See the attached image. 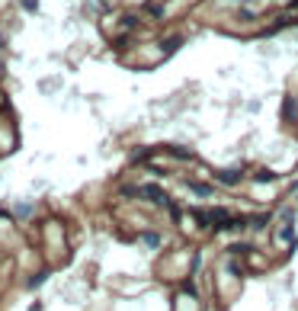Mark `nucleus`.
Wrapping results in <instances>:
<instances>
[{"mask_svg":"<svg viewBox=\"0 0 298 311\" xmlns=\"http://www.w3.org/2000/svg\"><path fill=\"white\" fill-rule=\"evenodd\" d=\"M189 189H193V193H196L199 199H212V196H215V189L205 186V183H189Z\"/></svg>","mask_w":298,"mask_h":311,"instance_id":"obj_2","label":"nucleus"},{"mask_svg":"<svg viewBox=\"0 0 298 311\" xmlns=\"http://www.w3.org/2000/svg\"><path fill=\"white\" fill-rule=\"evenodd\" d=\"M141 241H145L148 247H161V237H157V234H145V237H141Z\"/></svg>","mask_w":298,"mask_h":311,"instance_id":"obj_4","label":"nucleus"},{"mask_svg":"<svg viewBox=\"0 0 298 311\" xmlns=\"http://www.w3.org/2000/svg\"><path fill=\"white\" fill-rule=\"evenodd\" d=\"M285 119H295V100H285Z\"/></svg>","mask_w":298,"mask_h":311,"instance_id":"obj_5","label":"nucleus"},{"mask_svg":"<svg viewBox=\"0 0 298 311\" xmlns=\"http://www.w3.org/2000/svg\"><path fill=\"white\" fill-rule=\"evenodd\" d=\"M0 77H4V64H0Z\"/></svg>","mask_w":298,"mask_h":311,"instance_id":"obj_9","label":"nucleus"},{"mask_svg":"<svg viewBox=\"0 0 298 311\" xmlns=\"http://www.w3.org/2000/svg\"><path fill=\"white\" fill-rule=\"evenodd\" d=\"M282 244H295V234H292L289 228H285V231H282Z\"/></svg>","mask_w":298,"mask_h":311,"instance_id":"obj_8","label":"nucleus"},{"mask_svg":"<svg viewBox=\"0 0 298 311\" xmlns=\"http://www.w3.org/2000/svg\"><path fill=\"white\" fill-rule=\"evenodd\" d=\"M266 221H269V215H257V218H254V228H263Z\"/></svg>","mask_w":298,"mask_h":311,"instance_id":"obj_7","label":"nucleus"},{"mask_svg":"<svg viewBox=\"0 0 298 311\" xmlns=\"http://www.w3.org/2000/svg\"><path fill=\"white\" fill-rule=\"evenodd\" d=\"M215 176L221 183H237V180H241V170H218Z\"/></svg>","mask_w":298,"mask_h":311,"instance_id":"obj_3","label":"nucleus"},{"mask_svg":"<svg viewBox=\"0 0 298 311\" xmlns=\"http://www.w3.org/2000/svg\"><path fill=\"white\" fill-rule=\"evenodd\" d=\"M22 10H29V13H35V10H39V0H22Z\"/></svg>","mask_w":298,"mask_h":311,"instance_id":"obj_6","label":"nucleus"},{"mask_svg":"<svg viewBox=\"0 0 298 311\" xmlns=\"http://www.w3.org/2000/svg\"><path fill=\"white\" fill-rule=\"evenodd\" d=\"M138 196H145V199H151V202H157V206H170L167 193H161L157 186H141V189H138Z\"/></svg>","mask_w":298,"mask_h":311,"instance_id":"obj_1","label":"nucleus"}]
</instances>
